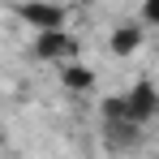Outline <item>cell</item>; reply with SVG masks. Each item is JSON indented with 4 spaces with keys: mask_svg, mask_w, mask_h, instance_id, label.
<instances>
[{
    "mask_svg": "<svg viewBox=\"0 0 159 159\" xmlns=\"http://www.w3.org/2000/svg\"><path fill=\"white\" fill-rule=\"evenodd\" d=\"M155 107H159V90L151 82H138L129 95H125V112H129V120H138V125L155 120Z\"/></svg>",
    "mask_w": 159,
    "mask_h": 159,
    "instance_id": "obj_3",
    "label": "cell"
},
{
    "mask_svg": "<svg viewBox=\"0 0 159 159\" xmlns=\"http://www.w3.org/2000/svg\"><path fill=\"white\" fill-rule=\"evenodd\" d=\"M142 22L159 26V0H146V4H142Z\"/></svg>",
    "mask_w": 159,
    "mask_h": 159,
    "instance_id": "obj_7",
    "label": "cell"
},
{
    "mask_svg": "<svg viewBox=\"0 0 159 159\" xmlns=\"http://www.w3.org/2000/svg\"><path fill=\"white\" fill-rule=\"evenodd\" d=\"M103 133L112 146H138V120H103Z\"/></svg>",
    "mask_w": 159,
    "mask_h": 159,
    "instance_id": "obj_4",
    "label": "cell"
},
{
    "mask_svg": "<svg viewBox=\"0 0 159 159\" xmlns=\"http://www.w3.org/2000/svg\"><path fill=\"white\" fill-rule=\"evenodd\" d=\"M73 56H78V39L65 34V26L39 30V39H34V60H73Z\"/></svg>",
    "mask_w": 159,
    "mask_h": 159,
    "instance_id": "obj_1",
    "label": "cell"
},
{
    "mask_svg": "<svg viewBox=\"0 0 159 159\" xmlns=\"http://www.w3.org/2000/svg\"><path fill=\"white\" fill-rule=\"evenodd\" d=\"M60 82H65V90H90V86H95V73H90V69H82V65H73V60H65Z\"/></svg>",
    "mask_w": 159,
    "mask_h": 159,
    "instance_id": "obj_6",
    "label": "cell"
},
{
    "mask_svg": "<svg viewBox=\"0 0 159 159\" xmlns=\"http://www.w3.org/2000/svg\"><path fill=\"white\" fill-rule=\"evenodd\" d=\"M17 17L30 22L34 30H56V26H65V9H60V4H48V0H26V4H17Z\"/></svg>",
    "mask_w": 159,
    "mask_h": 159,
    "instance_id": "obj_2",
    "label": "cell"
},
{
    "mask_svg": "<svg viewBox=\"0 0 159 159\" xmlns=\"http://www.w3.org/2000/svg\"><path fill=\"white\" fill-rule=\"evenodd\" d=\"M138 48H142V30L133 26V22L112 30V52H116V56H133Z\"/></svg>",
    "mask_w": 159,
    "mask_h": 159,
    "instance_id": "obj_5",
    "label": "cell"
},
{
    "mask_svg": "<svg viewBox=\"0 0 159 159\" xmlns=\"http://www.w3.org/2000/svg\"><path fill=\"white\" fill-rule=\"evenodd\" d=\"M155 120H159V107H155Z\"/></svg>",
    "mask_w": 159,
    "mask_h": 159,
    "instance_id": "obj_8",
    "label": "cell"
}]
</instances>
